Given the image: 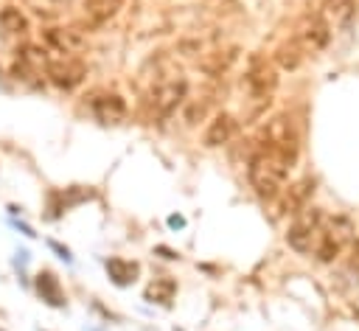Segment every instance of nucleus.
<instances>
[{
	"label": "nucleus",
	"instance_id": "4be33fe9",
	"mask_svg": "<svg viewBox=\"0 0 359 331\" xmlns=\"http://www.w3.org/2000/svg\"><path fill=\"white\" fill-rule=\"evenodd\" d=\"M157 252H163L165 258H180V252H174V250H168V247H157Z\"/></svg>",
	"mask_w": 359,
	"mask_h": 331
},
{
	"label": "nucleus",
	"instance_id": "20e7f679",
	"mask_svg": "<svg viewBox=\"0 0 359 331\" xmlns=\"http://www.w3.org/2000/svg\"><path fill=\"white\" fill-rule=\"evenodd\" d=\"M188 95V81L182 76H165L149 90V109L154 118H168Z\"/></svg>",
	"mask_w": 359,
	"mask_h": 331
},
{
	"label": "nucleus",
	"instance_id": "aec40b11",
	"mask_svg": "<svg viewBox=\"0 0 359 331\" xmlns=\"http://www.w3.org/2000/svg\"><path fill=\"white\" fill-rule=\"evenodd\" d=\"M174 292H177V283H174L171 278H157L154 283H149V289H146V300L168 306L171 297H174Z\"/></svg>",
	"mask_w": 359,
	"mask_h": 331
},
{
	"label": "nucleus",
	"instance_id": "f257e3e1",
	"mask_svg": "<svg viewBox=\"0 0 359 331\" xmlns=\"http://www.w3.org/2000/svg\"><path fill=\"white\" fill-rule=\"evenodd\" d=\"M294 163L297 160L283 151L255 146L250 154V163H247L250 185L255 188V194L261 199H278V194L286 188V180H289V171L294 168Z\"/></svg>",
	"mask_w": 359,
	"mask_h": 331
},
{
	"label": "nucleus",
	"instance_id": "6e6552de",
	"mask_svg": "<svg viewBox=\"0 0 359 331\" xmlns=\"http://www.w3.org/2000/svg\"><path fill=\"white\" fill-rule=\"evenodd\" d=\"M292 39H294L306 53H317V50H323V48L328 45L331 31H328V25L320 20V14L314 11V14H306V17L300 20V25H297V31H294Z\"/></svg>",
	"mask_w": 359,
	"mask_h": 331
},
{
	"label": "nucleus",
	"instance_id": "5701e85b",
	"mask_svg": "<svg viewBox=\"0 0 359 331\" xmlns=\"http://www.w3.org/2000/svg\"><path fill=\"white\" fill-rule=\"evenodd\" d=\"M168 224H171V227H182V224H185V219H182V216H171V219H168Z\"/></svg>",
	"mask_w": 359,
	"mask_h": 331
},
{
	"label": "nucleus",
	"instance_id": "0eeeda50",
	"mask_svg": "<svg viewBox=\"0 0 359 331\" xmlns=\"http://www.w3.org/2000/svg\"><path fill=\"white\" fill-rule=\"evenodd\" d=\"M45 73L59 90H76L87 76V65L76 56H62V59H48Z\"/></svg>",
	"mask_w": 359,
	"mask_h": 331
},
{
	"label": "nucleus",
	"instance_id": "1a4fd4ad",
	"mask_svg": "<svg viewBox=\"0 0 359 331\" xmlns=\"http://www.w3.org/2000/svg\"><path fill=\"white\" fill-rule=\"evenodd\" d=\"M311 194H314V180H311V177H303V180L286 185V188L278 194V199H280V213L294 216L297 210H303V208L311 202Z\"/></svg>",
	"mask_w": 359,
	"mask_h": 331
},
{
	"label": "nucleus",
	"instance_id": "6ab92c4d",
	"mask_svg": "<svg viewBox=\"0 0 359 331\" xmlns=\"http://www.w3.org/2000/svg\"><path fill=\"white\" fill-rule=\"evenodd\" d=\"M0 28L6 34H20L22 36L28 31V17L17 6H6V8H0Z\"/></svg>",
	"mask_w": 359,
	"mask_h": 331
},
{
	"label": "nucleus",
	"instance_id": "dca6fc26",
	"mask_svg": "<svg viewBox=\"0 0 359 331\" xmlns=\"http://www.w3.org/2000/svg\"><path fill=\"white\" fill-rule=\"evenodd\" d=\"M107 272L118 286H129L137 281L140 275V264L137 261H126V258H109L107 261Z\"/></svg>",
	"mask_w": 359,
	"mask_h": 331
},
{
	"label": "nucleus",
	"instance_id": "412c9836",
	"mask_svg": "<svg viewBox=\"0 0 359 331\" xmlns=\"http://www.w3.org/2000/svg\"><path fill=\"white\" fill-rule=\"evenodd\" d=\"M48 247H50V250H56V252H59L65 261H70V250H67V247H62L59 241H53V238H50V241H48Z\"/></svg>",
	"mask_w": 359,
	"mask_h": 331
},
{
	"label": "nucleus",
	"instance_id": "f03ea898",
	"mask_svg": "<svg viewBox=\"0 0 359 331\" xmlns=\"http://www.w3.org/2000/svg\"><path fill=\"white\" fill-rule=\"evenodd\" d=\"M255 146L275 149V151H283V154L297 160V154H300V135H297V126H294L292 115H286V112L272 115L261 126V132L255 137Z\"/></svg>",
	"mask_w": 359,
	"mask_h": 331
},
{
	"label": "nucleus",
	"instance_id": "4468645a",
	"mask_svg": "<svg viewBox=\"0 0 359 331\" xmlns=\"http://www.w3.org/2000/svg\"><path fill=\"white\" fill-rule=\"evenodd\" d=\"M123 3L126 0H84V20L93 28H101L123 8Z\"/></svg>",
	"mask_w": 359,
	"mask_h": 331
},
{
	"label": "nucleus",
	"instance_id": "7ed1b4c3",
	"mask_svg": "<svg viewBox=\"0 0 359 331\" xmlns=\"http://www.w3.org/2000/svg\"><path fill=\"white\" fill-rule=\"evenodd\" d=\"M351 233H353V230H351V222H348L345 216H334V219L323 216L311 252L317 255V261L328 264V261H334V258L345 250V244L351 241Z\"/></svg>",
	"mask_w": 359,
	"mask_h": 331
},
{
	"label": "nucleus",
	"instance_id": "ddd939ff",
	"mask_svg": "<svg viewBox=\"0 0 359 331\" xmlns=\"http://www.w3.org/2000/svg\"><path fill=\"white\" fill-rule=\"evenodd\" d=\"M236 132H238V121H236V115H230V112H219V115L208 123L202 143H205L208 149H216V146L230 143Z\"/></svg>",
	"mask_w": 359,
	"mask_h": 331
},
{
	"label": "nucleus",
	"instance_id": "f8f14e48",
	"mask_svg": "<svg viewBox=\"0 0 359 331\" xmlns=\"http://www.w3.org/2000/svg\"><path fill=\"white\" fill-rule=\"evenodd\" d=\"M93 115L101 121V123H121L126 118V101L118 95V93H101L93 98L90 104Z\"/></svg>",
	"mask_w": 359,
	"mask_h": 331
},
{
	"label": "nucleus",
	"instance_id": "39448f33",
	"mask_svg": "<svg viewBox=\"0 0 359 331\" xmlns=\"http://www.w3.org/2000/svg\"><path fill=\"white\" fill-rule=\"evenodd\" d=\"M241 87H244V93H247L252 101H258V107H266V104H269V95H272L275 87H278V70H275V65L255 56V59L250 62L247 73H244Z\"/></svg>",
	"mask_w": 359,
	"mask_h": 331
},
{
	"label": "nucleus",
	"instance_id": "2eb2a0df",
	"mask_svg": "<svg viewBox=\"0 0 359 331\" xmlns=\"http://www.w3.org/2000/svg\"><path fill=\"white\" fill-rule=\"evenodd\" d=\"M36 292H39V297L48 303V306H53V309H62L65 306V292H62V286H59V278L53 275V272H48V269H42L39 275H36Z\"/></svg>",
	"mask_w": 359,
	"mask_h": 331
},
{
	"label": "nucleus",
	"instance_id": "423d86ee",
	"mask_svg": "<svg viewBox=\"0 0 359 331\" xmlns=\"http://www.w3.org/2000/svg\"><path fill=\"white\" fill-rule=\"evenodd\" d=\"M320 222H323V210L320 208H311L306 205L303 210H297L289 222V233H286V244L294 250V252H311L314 247V238H317V230H320Z\"/></svg>",
	"mask_w": 359,
	"mask_h": 331
},
{
	"label": "nucleus",
	"instance_id": "9d476101",
	"mask_svg": "<svg viewBox=\"0 0 359 331\" xmlns=\"http://www.w3.org/2000/svg\"><path fill=\"white\" fill-rule=\"evenodd\" d=\"M317 14L328 25V31H339V28H348L351 20L356 17V3L353 0H323Z\"/></svg>",
	"mask_w": 359,
	"mask_h": 331
},
{
	"label": "nucleus",
	"instance_id": "f3484780",
	"mask_svg": "<svg viewBox=\"0 0 359 331\" xmlns=\"http://www.w3.org/2000/svg\"><path fill=\"white\" fill-rule=\"evenodd\" d=\"M236 59H238V50H236V48L213 50V53H208V56L199 62V67H202L205 73H210V76H222V73H224Z\"/></svg>",
	"mask_w": 359,
	"mask_h": 331
},
{
	"label": "nucleus",
	"instance_id": "9b49d317",
	"mask_svg": "<svg viewBox=\"0 0 359 331\" xmlns=\"http://www.w3.org/2000/svg\"><path fill=\"white\" fill-rule=\"evenodd\" d=\"M42 39H45V45L50 50H56L62 56H73V53H79L84 48V36L79 31H73V28H45Z\"/></svg>",
	"mask_w": 359,
	"mask_h": 331
},
{
	"label": "nucleus",
	"instance_id": "a211bd4d",
	"mask_svg": "<svg viewBox=\"0 0 359 331\" xmlns=\"http://www.w3.org/2000/svg\"><path fill=\"white\" fill-rule=\"evenodd\" d=\"M303 56H306V50H303L292 36H289L286 42H280L278 50H275V62H278L283 70H294V67H300Z\"/></svg>",
	"mask_w": 359,
	"mask_h": 331
}]
</instances>
